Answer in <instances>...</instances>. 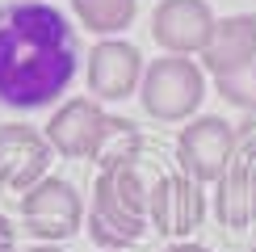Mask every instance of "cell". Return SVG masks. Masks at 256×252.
I'll return each instance as SVG.
<instances>
[{
	"mask_svg": "<svg viewBox=\"0 0 256 252\" xmlns=\"http://www.w3.org/2000/svg\"><path fill=\"white\" fill-rule=\"evenodd\" d=\"M84 198L80 189L63 176H42L34 189L21 194V227L26 236L42 240V244H63L84 227Z\"/></svg>",
	"mask_w": 256,
	"mask_h": 252,
	"instance_id": "cell-4",
	"label": "cell"
},
{
	"mask_svg": "<svg viewBox=\"0 0 256 252\" xmlns=\"http://www.w3.org/2000/svg\"><path fill=\"white\" fill-rule=\"evenodd\" d=\"M105 118L110 114L101 110L97 97H68L50 114L42 134L50 139V147L63 160H92V152L101 143V130H105Z\"/></svg>",
	"mask_w": 256,
	"mask_h": 252,
	"instance_id": "cell-10",
	"label": "cell"
},
{
	"mask_svg": "<svg viewBox=\"0 0 256 252\" xmlns=\"http://www.w3.org/2000/svg\"><path fill=\"white\" fill-rule=\"evenodd\" d=\"M210 210L231 231H244V227L256 223V164L252 160H240L236 156L227 164V172L214 181V202H210Z\"/></svg>",
	"mask_w": 256,
	"mask_h": 252,
	"instance_id": "cell-12",
	"label": "cell"
},
{
	"mask_svg": "<svg viewBox=\"0 0 256 252\" xmlns=\"http://www.w3.org/2000/svg\"><path fill=\"white\" fill-rule=\"evenodd\" d=\"M164 252H210V248L206 244H194V240H172Z\"/></svg>",
	"mask_w": 256,
	"mask_h": 252,
	"instance_id": "cell-18",
	"label": "cell"
},
{
	"mask_svg": "<svg viewBox=\"0 0 256 252\" xmlns=\"http://www.w3.org/2000/svg\"><path fill=\"white\" fill-rule=\"evenodd\" d=\"M0 252H17V227L0 214Z\"/></svg>",
	"mask_w": 256,
	"mask_h": 252,
	"instance_id": "cell-17",
	"label": "cell"
},
{
	"mask_svg": "<svg viewBox=\"0 0 256 252\" xmlns=\"http://www.w3.org/2000/svg\"><path fill=\"white\" fill-rule=\"evenodd\" d=\"M143 156V130L130 122V118H118L110 114L105 118V130H101V143L92 152V164L105 168V164H130Z\"/></svg>",
	"mask_w": 256,
	"mask_h": 252,
	"instance_id": "cell-14",
	"label": "cell"
},
{
	"mask_svg": "<svg viewBox=\"0 0 256 252\" xmlns=\"http://www.w3.org/2000/svg\"><path fill=\"white\" fill-rule=\"evenodd\" d=\"M72 13H76V21L88 30V34L114 38V34H122V30L134 21L138 0H72Z\"/></svg>",
	"mask_w": 256,
	"mask_h": 252,
	"instance_id": "cell-13",
	"label": "cell"
},
{
	"mask_svg": "<svg viewBox=\"0 0 256 252\" xmlns=\"http://www.w3.org/2000/svg\"><path fill=\"white\" fill-rule=\"evenodd\" d=\"M248 252H256V244H252V248H248Z\"/></svg>",
	"mask_w": 256,
	"mask_h": 252,
	"instance_id": "cell-20",
	"label": "cell"
},
{
	"mask_svg": "<svg viewBox=\"0 0 256 252\" xmlns=\"http://www.w3.org/2000/svg\"><path fill=\"white\" fill-rule=\"evenodd\" d=\"M143 55L126 38H101L88 55V92L97 101H126L143 84Z\"/></svg>",
	"mask_w": 256,
	"mask_h": 252,
	"instance_id": "cell-9",
	"label": "cell"
},
{
	"mask_svg": "<svg viewBox=\"0 0 256 252\" xmlns=\"http://www.w3.org/2000/svg\"><path fill=\"white\" fill-rule=\"evenodd\" d=\"M214 8L206 0H160L152 13V38L164 55L198 59L214 34Z\"/></svg>",
	"mask_w": 256,
	"mask_h": 252,
	"instance_id": "cell-8",
	"label": "cell"
},
{
	"mask_svg": "<svg viewBox=\"0 0 256 252\" xmlns=\"http://www.w3.org/2000/svg\"><path fill=\"white\" fill-rule=\"evenodd\" d=\"M80 38L68 13L46 0L0 4V105L46 110L80 72Z\"/></svg>",
	"mask_w": 256,
	"mask_h": 252,
	"instance_id": "cell-1",
	"label": "cell"
},
{
	"mask_svg": "<svg viewBox=\"0 0 256 252\" xmlns=\"http://www.w3.org/2000/svg\"><path fill=\"white\" fill-rule=\"evenodd\" d=\"M214 88L236 110H256V59L236 68V72H227V76H214Z\"/></svg>",
	"mask_w": 256,
	"mask_h": 252,
	"instance_id": "cell-15",
	"label": "cell"
},
{
	"mask_svg": "<svg viewBox=\"0 0 256 252\" xmlns=\"http://www.w3.org/2000/svg\"><path fill=\"white\" fill-rule=\"evenodd\" d=\"M138 101H143L147 118L156 122L198 118L202 101H206V68L189 55H160L143 68Z\"/></svg>",
	"mask_w": 256,
	"mask_h": 252,
	"instance_id": "cell-3",
	"label": "cell"
},
{
	"mask_svg": "<svg viewBox=\"0 0 256 252\" xmlns=\"http://www.w3.org/2000/svg\"><path fill=\"white\" fill-rule=\"evenodd\" d=\"M26 252H63L59 244H38V248H26Z\"/></svg>",
	"mask_w": 256,
	"mask_h": 252,
	"instance_id": "cell-19",
	"label": "cell"
},
{
	"mask_svg": "<svg viewBox=\"0 0 256 252\" xmlns=\"http://www.w3.org/2000/svg\"><path fill=\"white\" fill-rule=\"evenodd\" d=\"M50 160H55V147L42 130L26 122L0 126V189H8V194L34 189L50 172Z\"/></svg>",
	"mask_w": 256,
	"mask_h": 252,
	"instance_id": "cell-7",
	"label": "cell"
},
{
	"mask_svg": "<svg viewBox=\"0 0 256 252\" xmlns=\"http://www.w3.org/2000/svg\"><path fill=\"white\" fill-rule=\"evenodd\" d=\"M236 156L256 164V110H244V118L236 122Z\"/></svg>",
	"mask_w": 256,
	"mask_h": 252,
	"instance_id": "cell-16",
	"label": "cell"
},
{
	"mask_svg": "<svg viewBox=\"0 0 256 252\" xmlns=\"http://www.w3.org/2000/svg\"><path fill=\"white\" fill-rule=\"evenodd\" d=\"M236 160V126L218 114L189 118L176 134V168L198 185H214Z\"/></svg>",
	"mask_w": 256,
	"mask_h": 252,
	"instance_id": "cell-5",
	"label": "cell"
},
{
	"mask_svg": "<svg viewBox=\"0 0 256 252\" xmlns=\"http://www.w3.org/2000/svg\"><path fill=\"white\" fill-rule=\"evenodd\" d=\"M147 185L138 172V160L130 164H105L97 168V181H92V206L84 214L92 244L101 252H118L130 248L147 236Z\"/></svg>",
	"mask_w": 256,
	"mask_h": 252,
	"instance_id": "cell-2",
	"label": "cell"
},
{
	"mask_svg": "<svg viewBox=\"0 0 256 252\" xmlns=\"http://www.w3.org/2000/svg\"><path fill=\"white\" fill-rule=\"evenodd\" d=\"M256 59V17L252 13H236L214 21V34H210L206 50L198 55V63L210 76H227V72L244 68Z\"/></svg>",
	"mask_w": 256,
	"mask_h": 252,
	"instance_id": "cell-11",
	"label": "cell"
},
{
	"mask_svg": "<svg viewBox=\"0 0 256 252\" xmlns=\"http://www.w3.org/2000/svg\"><path fill=\"white\" fill-rule=\"evenodd\" d=\"M206 210H210L206 206V189H202L194 176H185L180 168L156 176L152 189H147V223H152L160 236H168V240H189L202 227Z\"/></svg>",
	"mask_w": 256,
	"mask_h": 252,
	"instance_id": "cell-6",
	"label": "cell"
}]
</instances>
